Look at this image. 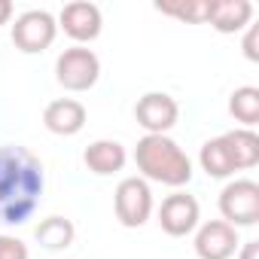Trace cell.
Wrapping results in <instances>:
<instances>
[{
    "label": "cell",
    "mask_w": 259,
    "mask_h": 259,
    "mask_svg": "<svg viewBox=\"0 0 259 259\" xmlns=\"http://www.w3.org/2000/svg\"><path fill=\"white\" fill-rule=\"evenodd\" d=\"M229 113L241 128H253L259 122V89L256 85H241L229 95Z\"/></svg>",
    "instance_id": "e0dca14e"
},
{
    "label": "cell",
    "mask_w": 259,
    "mask_h": 259,
    "mask_svg": "<svg viewBox=\"0 0 259 259\" xmlns=\"http://www.w3.org/2000/svg\"><path fill=\"white\" fill-rule=\"evenodd\" d=\"M101 76V58L89 46H70L55 58V79L67 92H89Z\"/></svg>",
    "instance_id": "3957f363"
},
{
    "label": "cell",
    "mask_w": 259,
    "mask_h": 259,
    "mask_svg": "<svg viewBox=\"0 0 259 259\" xmlns=\"http://www.w3.org/2000/svg\"><path fill=\"white\" fill-rule=\"evenodd\" d=\"M229 153H232V162H235V171H250L259 165V135L253 128H235V132H226L223 135Z\"/></svg>",
    "instance_id": "5bb4252c"
},
{
    "label": "cell",
    "mask_w": 259,
    "mask_h": 259,
    "mask_svg": "<svg viewBox=\"0 0 259 259\" xmlns=\"http://www.w3.org/2000/svg\"><path fill=\"white\" fill-rule=\"evenodd\" d=\"M0 259H31L28 244L16 235H0Z\"/></svg>",
    "instance_id": "d6986e66"
},
{
    "label": "cell",
    "mask_w": 259,
    "mask_h": 259,
    "mask_svg": "<svg viewBox=\"0 0 259 259\" xmlns=\"http://www.w3.org/2000/svg\"><path fill=\"white\" fill-rule=\"evenodd\" d=\"M244 55L250 61H259V52H256V25H250L247 34H244Z\"/></svg>",
    "instance_id": "ffe728a7"
},
{
    "label": "cell",
    "mask_w": 259,
    "mask_h": 259,
    "mask_svg": "<svg viewBox=\"0 0 259 259\" xmlns=\"http://www.w3.org/2000/svg\"><path fill=\"white\" fill-rule=\"evenodd\" d=\"M135 119L147 135H168L180 119V107L168 92H147L135 104Z\"/></svg>",
    "instance_id": "ba28073f"
},
{
    "label": "cell",
    "mask_w": 259,
    "mask_h": 259,
    "mask_svg": "<svg viewBox=\"0 0 259 259\" xmlns=\"http://www.w3.org/2000/svg\"><path fill=\"white\" fill-rule=\"evenodd\" d=\"M46 189V171L43 162L19 147V144H4L0 147V226H25Z\"/></svg>",
    "instance_id": "6da1fadb"
},
{
    "label": "cell",
    "mask_w": 259,
    "mask_h": 259,
    "mask_svg": "<svg viewBox=\"0 0 259 259\" xmlns=\"http://www.w3.org/2000/svg\"><path fill=\"white\" fill-rule=\"evenodd\" d=\"M156 10L189 25H204L210 16V0H162V4H156Z\"/></svg>",
    "instance_id": "ac0fdd59"
},
{
    "label": "cell",
    "mask_w": 259,
    "mask_h": 259,
    "mask_svg": "<svg viewBox=\"0 0 259 259\" xmlns=\"http://www.w3.org/2000/svg\"><path fill=\"white\" fill-rule=\"evenodd\" d=\"M82 162H85V168H89L92 174L110 177V174H119V171L125 168L128 153H125V147H122L119 141H107V138H104V141H95V144L85 147Z\"/></svg>",
    "instance_id": "4fadbf2b"
},
{
    "label": "cell",
    "mask_w": 259,
    "mask_h": 259,
    "mask_svg": "<svg viewBox=\"0 0 259 259\" xmlns=\"http://www.w3.org/2000/svg\"><path fill=\"white\" fill-rule=\"evenodd\" d=\"M34 238H37V244L43 247V250H52V253H58V250H67L70 244H73V238H76V229H73V223L67 220V217H46V220H40V226L34 229Z\"/></svg>",
    "instance_id": "2e32d148"
},
{
    "label": "cell",
    "mask_w": 259,
    "mask_h": 259,
    "mask_svg": "<svg viewBox=\"0 0 259 259\" xmlns=\"http://www.w3.org/2000/svg\"><path fill=\"white\" fill-rule=\"evenodd\" d=\"M238 259H259V241H241Z\"/></svg>",
    "instance_id": "44dd1931"
},
{
    "label": "cell",
    "mask_w": 259,
    "mask_h": 259,
    "mask_svg": "<svg viewBox=\"0 0 259 259\" xmlns=\"http://www.w3.org/2000/svg\"><path fill=\"white\" fill-rule=\"evenodd\" d=\"M58 28L76 43V46H85L92 40L101 37V28H104V16H101V7L98 4H89V0H73V4H64V10L58 13Z\"/></svg>",
    "instance_id": "52a82bcc"
},
{
    "label": "cell",
    "mask_w": 259,
    "mask_h": 259,
    "mask_svg": "<svg viewBox=\"0 0 259 259\" xmlns=\"http://www.w3.org/2000/svg\"><path fill=\"white\" fill-rule=\"evenodd\" d=\"M58 37V22L49 10H28L16 16L13 25V46L25 55H40L46 52Z\"/></svg>",
    "instance_id": "8992f818"
},
{
    "label": "cell",
    "mask_w": 259,
    "mask_h": 259,
    "mask_svg": "<svg viewBox=\"0 0 259 259\" xmlns=\"http://www.w3.org/2000/svg\"><path fill=\"white\" fill-rule=\"evenodd\" d=\"M85 107L76 101V98H58V101H49L46 110H43V125L49 128L52 135L58 138H73L85 128Z\"/></svg>",
    "instance_id": "8fae6325"
},
{
    "label": "cell",
    "mask_w": 259,
    "mask_h": 259,
    "mask_svg": "<svg viewBox=\"0 0 259 259\" xmlns=\"http://www.w3.org/2000/svg\"><path fill=\"white\" fill-rule=\"evenodd\" d=\"M192 247L198 259H232L241 247V238H238V229L229 226L226 220H210L198 226Z\"/></svg>",
    "instance_id": "30bf717a"
},
{
    "label": "cell",
    "mask_w": 259,
    "mask_h": 259,
    "mask_svg": "<svg viewBox=\"0 0 259 259\" xmlns=\"http://www.w3.org/2000/svg\"><path fill=\"white\" fill-rule=\"evenodd\" d=\"M116 220L125 229H141L153 217V189L144 177H125L113 192Z\"/></svg>",
    "instance_id": "5b68a950"
},
{
    "label": "cell",
    "mask_w": 259,
    "mask_h": 259,
    "mask_svg": "<svg viewBox=\"0 0 259 259\" xmlns=\"http://www.w3.org/2000/svg\"><path fill=\"white\" fill-rule=\"evenodd\" d=\"M253 19V4L250 0H210V16L207 25L220 34H238L250 28Z\"/></svg>",
    "instance_id": "7c38bea8"
},
{
    "label": "cell",
    "mask_w": 259,
    "mask_h": 259,
    "mask_svg": "<svg viewBox=\"0 0 259 259\" xmlns=\"http://www.w3.org/2000/svg\"><path fill=\"white\" fill-rule=\"evenodd\" d=\"M13 13H16V7L10 4V0H0V28H4V25H10Z\"/></svg>",
    "instance_id": "7402d4cb"
},
{
    "label": "cell",
    "mask_w": 259,
    "mask_h": 259,
    "mask_svg": "<svg viewBox=\"0 0 259 259\" xmlns=\"http://www.w3.org/2000/svg\"><path fill=\"white\" fill-rule=\"evenodd\" d=\"M198 165H201V171H204L207 177H213V180H229V177L235 174V162H232V153H229L223 135L201 144Z\"/></svg>",
    "instance_id": "9a60e30c"
},
{
    "label": "cell",
    "mask_w": 259,
    "mask_h": 259,
    "mask_svg": "<svg viewBox=\"0 0 259 259\" xmlns=\"http://www.w3.org/2000/svg\"><path fill=\"white\" fill-rule=\"evenodd\" d=\"M198 220H201V207H198V198L189 192H171L159 207V226L171 238L192 235L198 229Z\"/></svg>",
    "instance_id": "9c48e42d"
},
{
    "label": "cell",
    "mask_w": 259,
    "mask_h": 259,
    "mask_svg": "<svg viewBox=\"0 0 259 259\" xmlns=\"http://www.w3.org/2000/svg\"><path fill=\"white\" fill-rule=\"evenodd\" d=\"M220 213L235 229L256 226L259 223V183L247 177L229 180L220 192Z\"/></svg>",
    "instance_id": "277c9868"
},
{
    "label": "cell",
    "mask_w": 259,
    "mask_h": 259,
    "mask_svg": "<svg viewBox=\"0 0 259 259\" xmlns=\"http://www.w3.org/2000/svg\"><path fill=\"white\" fill-rule=\"evenodd\" d=\"M135 165L147 183L180 189L192 180V159L168 135H144L135 147Z\"/></svg>",
    "instance_id": "7a4b0ae2"
}]
</instances>
